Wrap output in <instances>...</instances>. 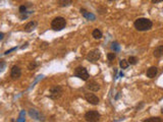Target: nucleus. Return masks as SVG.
Instances as JSON below:
<instances>
[{
    "mask_svg": "<svg viewBox=\"0 0 163 122\" xmlns=\"http://www.w3.org/2000/svg\"><path fill=\"white\" fill-rule=\"evenodd\" d=\"M14 50H16V47H14V48H12V49H10V50H8V51H6L4 54L5 55H7V54H9L10 52H12V51H14Z\"/></svg>",
    "mask_w": 163,
    "mask_h": 122,
    "instance_id": "b1692460",
    "label": "nucleus"
},
{
    "mask_svg": "<svg viewBox=\"0 0 163 122\" xmlns=\"http://www.w3.org/2000/svg\"><path fill=\"white\" fill-rule=\"evenodd\" d=\"M157 73H158V68L155 67V66H152V67H150L149 69L147 70L146 75H147V78H154L156 75H157Z\"/></svg>",
    "mask_w": 163,
    "mask_h": 122,
    "instance_id": "9d476101",
    "label": "nucleus"
},
{
    "mask_svg": "<svg viewBox=\"0 0 163 122\" xmlns=\"http://www.w3.org/2000/svg\"><path fill=\"white\" fill-rule=\"evenodd\" d=\"M108 1H114V0H108Z\"/></svg>",
    "mask_w": 163,
    "mask_h": 122,
    "instance_id": "bb28decb",
    "label": "nucleus"
},
{
    "mask_svg": "<svg viewBox=\"0 0 163 122\" xmlns=\"http://www.w3.org/2000/svg\"><path fill=\"white\" fill-rule=\"evenodd\" d=\"M100 57H101V53H100V51L98 50V49H94V50L90 51L89 53H88L87 55V60L90 61V62H96L98 61L100 59Z\"/></svg>",
    "mask_w": 163,
    "mask_h": 122,
    "instance_id": "423d86ee",
    "label": "nucleus"
},
{
    "mask_svg": "<svg viewBox=\"0 0 163 122\" xmlns=\"http://www.w3.org/2000/svg\"><path fill=\"white\" fill-rule=\"evenodd\" d=\"M65 25H66L65 18H61V16L55 18L54 20L51 21V28H52V30L53 31H55V32L62 31V30L65 28Z\"/></svg>",
    "mask_w": 163,
    "mask_h": 122,
    "instance_id": "f03ea898",
    "label": "nucleus"
},
{
    "mask_svg": "<svg viewBox=\"0 0 163 122\" xmlns=\"http://www.w3.org/2000/svg\"><path fill=\"white\" fill-rule=\"evenodd\" d=\"M163 0H152V2L153 3H159V2H162Z\"/></svg>",
    "mask_w": 163,
    "mask_h": 122,
    "instance_id": "393cba45",
    "label": "nucleus"
},
{
    "mask_svg": "<svg viewBox=\"0 0 163 122\" xmlns=\"http://www.w3.org/2000/svg\"><path fill=\"white\" fill-rule=\"evenodd\" d=\"M86 87H87L88 90H90V91H92V92H98L100 90V85L98 83H96L95 80L88 81Z\"/></svg>",
    "mask_w": 163,
    "mask_h": 122,
    "instance_id": "1a4fd4ad",
    "label": "nucleus"
},
{
    "mask_svg": "<svg viewBox=\"0 0 163 122\" xmlns=\"http://www.w3.org/2000/svg\"><path fill=\"white\" fill-rule=\"evenodd\" d=\"M85 99L87 100V102H89L90 104L94 105V106H96V105H98L100 103L99 98L96 95H94V94H90V93L85 94Z\"/></svg>",
    "mask_w": 163,
    "mask_h": 122,
    "instance_id": "0eeeda50",
    "label": "nucleus"
},
{
    "mask_svg": "<svg viewBox=\"0 0 163 122\" xmlns=\"http://www.w3.org/2000/svg\"><path fill=\"white\" fill-rule=\"evenodd\" d=\"M115 58H116V54H115V52H110L107 54V59H108L109 61L114 60Z\"/></svg>",
    "mask_w": 163,
    "mask_h": 122,
    "instance_id": "6ab92c4d",
    "label": "nucleus"
},
{
    "mask_svg": "<svg viewBox=\"0 0 163 122\" xmlns=\"http://www.w3.org/2000/svg\"><path fill=\"white\" fill-rule=\"evenodd\" d=\"M0 63H1V65H0V70L2 71V70H3V68H4V65H5L3 59H1V60H0Z\"/></svg>",
    "mask_w": 163,
    "mask_h": 122,
    "instance_id": "5701e85b",
    "label": "nucleus"
},
{
    "mask_svg": "<svg viewBox=\"0 0 163 122\" xmlns=\"http://www.w3.org/2000/svg\"><path fill=\"white\" fill-rule=\"evenodd\" d=\"M134 25L138 31L145 32V31H149V30L152 29V27H153V23H152L150 20H148V18H138V20H136Z\"/></svg>",
    "mask_w": 163,
    "mask_h": 122,
    "instance_id": "f257e3e1",
    "label": "nucleus"
},
{
    "mask_svg": "<svg viewBox=\"0 0 163 122\" xmlns=\"http://www.w3.org/2000/svg\"><path fill=\"white\" fill-rule=\"evenodd\" d=\"M38 65H39V64H38L36 61H32V62H30V63H29V65H28V68H29L30 70H34Z\"/></svg>",
    "mask_w": 163,
    "mask_h": 122,
    "instance_id": "a211bd4d",
    "label": "nucleus"
},
{
    "mask_svg": "<svg viewBox=\"0 0 163 122\" xmlns=\"http://www.w3.org/2000/svg\"><path fill=\"white\" fill-rule=\"evenodd\" d=\"M128 62H130V64H132V65H135V64H137V62H138V59L135 56H130Z\"/></svg>",
    "mask_w": 163,
    "mask_h": 122,
    "instance_id": "4be33fe9",
    "label": "nucleus"
},
{
    "mask_svg": "<svg viewBox=\"0 0 163 122\" xmlns=\"http://www.w3.org/2000/svg\"><path fill=\"white\" fill-rule=\"evenodd\" d=\"M62 94H63V89L60 85H53V87H50L48 97L52 100H57L61 97Z\"/></svg>",
    "mask_w": 163,
    "mask_h": 122,
    "instance_id": "7ed1b4c3",
    "label": "nucleus"
},
{
    "mask_svg": "<svg viewBox=\"0 0 163 122\" xmlns=\"http://www.w3.org/2000/svg\"><path fill=\"white\" fill-rule=\"evenodd\" d=\"M92 36H93V38H94V39H96V40H100L103 37L102 32L100 31L99 29H95V30H94L93 33H92Z\"/></svg>",
    "mask_w": 163,
    "mask_h": 122,
    "instance_id": "2eb2a0df",
    "label": "nucleus"
},
{
    "mask_svg": "<svg viewBox=\"0 0 163 122\" xmlns=\"http://www.w3.org/2000/svg\"><path fill=\"white\" fill-rule=\"evenodd\" d=\"M74 75L77 76V78H81L82 80H85V81L89 80V78H90L88 70L86 69L85 67H83V66H79V67H77L76 69H74Z\"/></svg>",
    "mask_w": 163,
    "mask_h": 122,
    "instance_id": "20e7f679",
    "label": "nucleus"
},
{
    "mask_svg": "<svg viewBox=\"0 0 163 122\" xmlns=\"http://www.w3.org/2000/svg\"><path fill=\"white\" fill-rule=\"evenodd\" d=\"M100 113L98 111L95 110H91V111H88L87 113L85 114V119L86 121H90V122H96V121H99L100 120Z\"/></svg>",
    "mask_w": 163,
    "mask_h": 122,
    "instance_id": "39448f33",
    "label": "nucleus"
},
{
    "mask_svg": "<svg viewBox=\"0 0 163 122\" xmlns=\"http://www.w3.org/2000/svg\"><path fill=\"white\" fill-rule=\"evenodd\" d=\"M153 55L156 58H160V57L163 56V45L155 48V50H154V52H153Z\"/></svg>",
    "mask_w": 163,
    "mask_h": 122,
    "instance_id": "ddd939ff",
    "label": "nucleus"
},
{
    "mask_svg": "<svg viewBox=\"0 0 163 122\" xmlns=\"http://www.w3.org/2000/svg\"><path fill=\"white\" fill-rule=\"evenodd\" d=\"M3 38H4V34L3 33H1V34H0V40H3Z\"/></svg>",
    "mask_w": 163,
    "mask_h": 122,
    "instance_id": "a878e982",
    "label": "nucleus"
},
{
    "mask_svg": "<svg viewBox=\"0 0 163 122\" xmlns=\"http://www.w3.org/2000/svg\"><path fill=\"white\" fill-rule=\"evenodd\" d=\"M72 0H58L57 4H58L59 7H67V6L72 5Z\"/></svg>",
    "mask_w": 163,
    "mask_h": 122,
    "instance_id": "4468645a",
    "label": "nucleus"
},
{
    "mask_svg": "<svg viewBox=\"0 0 163 122\" xmlns=\"http://www.w3.org/2000/svg\"><path fill=\"white\" fill-rule=\"evenodd\" d=\"M111 49H112V51H114V52H117V51H119L118 44H117L116 42H113L112 44H111Z\"/></svg>",
    "mask_w": 163,
    "mask_h": 122,
    "instance_id": "412c9836",
    "label": "nucleus"
},
{
    "mask_svg": "<svg viewBox=\"0 0 163 122\" xmlns=\"http://www.w3.org/2000/svg\"><path fill=\"white\" fill-rule=\"evenodd\" d=\"M37 25H38L37 21H30V23H28L27 25H26L25 31L27 32V33H30V32H32L36 27H37Z\"/></svg>",
    "mask_w": 163,
    "mask_h": 122,
    "instance_id": "f8f14e48",
    "label": "nucleus"
},
{
    "mask_svg": "<svg viewBox=\"0 0 163 122\" xmlns=\"http://www.w3.org/2000/svg\"><path fill=\"white\" fill-rule=\"evenodd\" d=\"M80 11H81V13L84 16V18H86L87 20H96L95 16H94V14H92V13H90V12H88L87 10L85 9V8H81Z\"/></svg>",
    "mask_w": 163,
    "mask_h": 122,
    "instance_id": "9b49d317",
    "label": "nucleus"
},
{
    "mask_svg": "<svg viewBox=\"0 0 163 122\" xmlns=\"http://www.w3.org/2000/svg\"><path fill=\"white\" fill-rule=\"evenodd\" d=\"M21 75V70L18 66L14 65L11 68V71H10V76L12 78V80H18Z\"/></svg>",
    "mask_w": 163,
    "mask_h": 122,
    "instance_id": "6e6552de",
    "label": "nucleus"
},
{
    "mask_svg": "<svg viewBox=\"0 0 163 122\" xmlns=\"http://www.w3.org/2000/svg\"><path fill=\"white\" fill-rule=\"evenodd\" d=\"M128 65H130V62H128V60L121 59V60L119 61V66H120V68H122V69H125V68H128Z\"/></svg>",
    "mask_w": 163,
    "mask_h": 122,
    "instance_id": "dca6fc26",
    "label": "nucleus"
},
{
    "mask_svg": "<svg viewBox=\"0 0 163 122\" xmlns=\"http://www.w3.org/2000/svg\"><path fill=\"white\" fill-rule=\"evenodd\" d=\"M26 12H28V6L27 5H21V6H20V13L21 14V16H23Z\"/></svg>",
    "mask_w": 163,
    "mask_h": 122,
    "instance_id": "aec40b11",
    "label": "nucleus"
},
{
    "mask_svg": "<svg viewBox=\"0 0 163 122\" xmlns=\"http://www.w3.org/2000/svg\"><path fill=\"white\" fill-rule=\"evenodd\" d=\"M144 122H162V119L159 118V117H152V118L144 120Z\"/></svg>",
    "mask_w": 163,
    "mask_h": 122,
    "instance_id": "f3484780",
    "label": "nucleus"
}]
</instances>
